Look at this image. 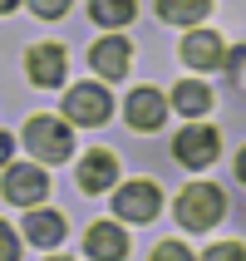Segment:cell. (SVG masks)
<instances>
[{
  "instance_id": "obj_1",
  "label": "cell",
  "mask_w": 246,
  "mask_h": 261,
  "mask_svg": "<svg viewBox=\"0 0 246 261\" xmlns=\"http://www.w3.org/2000/svg\"><path fill=\"white\" fill-rule=\"evenodd\" d=\"M222 212H227V197H222L217 182H187V188L177 192V222H182L187 232H207V227H217Z\"/></svg>"
},
{
  "instance_id": "obj_2",
  "label": "cell",
  "mask_w": 246,
  "mask_h": 261,
  "mask_svg": "<svg viewBox=\"0 0 246 261\" xmlns=\"http://www.w3.org/2000/svg\"><path fill=\"white\" fill-rule=\"evenodd\" d=\"M25 143L40 163H64L74 153V128L69 118H49V114H35L25 123Z\"/></svg>"
},
{
  "instance_id": "obj_3",
  "label": "cell",
  "mask_w": 246,
  "mask_h": 261,
  "mask_svg": "<svg viewBox=\"0 0 246 261\" xmlns=\"http://www.w3.org/2000/svg\"><path fill=\"white\" fill-rule=\"evenodd\" d=\"M114 114V99H108V89L103 84H74L64 94V118L79 123V128H94V123H108Z\"/></svg>"
},
{
  "instance_id": "obj_4",
  "label": "cell",
  "mask_w": 246,
  "mask_h": 261,
  "mask_svg": "<svg viewBox=\"0 0 246 261\" xmlns=\"http://www.w3.org/2000/svg\"><path fill=\"white\" fill-rule=\"evenodd\" d=\"M217 148H222L217 128H207V123H192V128L177 133L173 153H177V163H187V168H207V163L217 158Z\"/></svg>"
},
{
  "instance_id": "obj_5",
  "label": "cell",
  "mask_w": 246,
  "mask_h": 261,
  "mask_svg": "<svg viewBox=\"0 0 246 261\" xmlns=\"http://www.w3.org/2000/svg\"><path fill=\"white\" fill-rule=\"evenodd\" d=\"M114 207H118V217H128V222H153L158 217V207H162V192H158V182H128V188H118V197H114Z\"/></svg>"
},
{
  "instance_id": "obj_6",
  "label": "cell",
  "mask_w": 246,
  "mask_h": 261,
  "mask_svg": "<svg viewBox=\"0 0 246 261\" xmlns=\"http://www.w3.org/2000/svg\"><path fill=\"white\" fill-rule=\"evenodd\" d=\"M44 192H49V177H44V168H5V197H10L15 207H40Z\"/></svg>"
},
{
  "instance_id": "obj_7",
  "label": "cell",
  "mask_w": 246,
  "mask_h": 261,
  "mask_svg": "<svg viewBox=\"0 0 246 261\" xmlns=\"http://www.w3.org/2000/svg\"><path fill=\"white\" fill-rule=\"evenodd\" d=\"M25 69H30V79L40 89H59L64 84V49L59 44H35L25 55Z\"/></svg>"
},
{
  "instance_id": "obj_8",
  "label": "cell",
  "mask_w": 246,
  "mask_h": 261,
  "mask_svg": "<svg viewBox=\"0 0 246 261\" xmlns=\"http://www.w3.org/2000/svg\"><path fill=\"white\" fill-rule=\"evenodd\" d=\"M162 114H168V103H162L158 89H133V99H128V128L133 133L162 128Z\"/></svg>"
},
{
  "instance_id": "obj_9",
  "label": "cell",
  "mask_w": 246,
  "mask_h": 261,
  "mask_svg": "<svg viewBox=\"0 0 246 261\" xmlns=\"http://www.w3.org/2000/svg\"><path fill=\"white\" fill-rule=\"evenodd\" d=\"M182 59H187L192 69H222L227 64V49L212 30H192L187 40H182Z\"/></svg>"
},
{
  "instance_id": "obj_10",
  "label": "cell",
  "mask_w": 246,
  "mask_h": 261,
  "mask_svg": "<svg viewBox=\"0 0 246 261\" xmlns=\"http://www.w3.org/2000/svg\"><path fill=\"white\" fill-rule=\"evenodd\" d=\"M84 247L94 261H123L128 256V237H123V227H114V222H94L84 237Z\"/></svg>"
},
{
  "instance_id": "obj_11",
  "label": "cell",
  "mask_w": 246,
  "mask_h": 261,
  "mask_svg": "<svg viewBox=\"0 0 246 261\" xmlns=\"http://www.w3.org/2000/svg\"><path fill=\"white\" fill-rule=\"evenodd\" d=\"M114 177H118V158L108 153V148H94V153L79 158V188L84 192H103Z\"/></svg>"
},
{
  "instance_id": "obj_12",
  "label": "cell",
  "mask_w": 246,
  "mask_h": 261,
  "mask_svg": "<svg viewBox=\"0 0 246 261\" xmlns=\"http://www.w3.org/2000/svg\"><path fill=\"white\" fill-rule=\"evenodd\" d=\"M89 64H94L103 79H123V74H128V40H118V35L99 40L89 49Z\"/></svg>"
},
{
  "instance_id": "obj_13",
  "label": "cell",
  "mask_w": 246,
  "mask_h": 261,
  "mask_svg": "<svg viewBox=\"0 0 246 261\" xmlns=\"http://www.w3.org/2000/svg\"><path fill=\"white\" fill-rule=\"evenodd\" d=\"M25 237H30V247H59V242H64V217L30 207L25 212Z\"/></svg>"
},
{
  "instance_id": "obj_14",
  "label": "cell",
  "mask_w": 246,
  "mask_h": 261,
  "mask_svg": "<svg viewBox=\"0 0 246 261\" xmlns=\"http://www.w3.org/2000/svg\"><path fill=\"white\" fill-rule=\"evenodd\" d=\"M173 109H177L182 118H202L207 109H212V89L197 84V79H182V84L173 89Z\"/></svg>"
},
{
  "instance_id": "obj_15",
  "label": "cell",
  "mask_w": 246,
  "mask_h": 261,
  "mask_svg": "<svg viewBox=\"0 0 246 261\" xmlns=\"http://www.w3.org/2000/svg\"><path fill=\"white\" fill-rule=\"evenodd\" d=\"M212 10V0H158V15L168 25H197Z\"/></svg>"
},
{
  "instance_id": "obj_16",
  "label": "cell",
  "mask_w": 246,
  "mask_h": 261,
  "mask_svg": "<svg viewBox=\"0 0 246 261\" xmlns=\"http://www.w3.org/2000/svg\"><path fill=\"white\" fill-rule=\"evenodd\" d=\"M89 15L99 25H128L138 15V0H89Z\"/></svg>"
},
{
  "instance_id": "obj_17",
  "label": "cell",
  "mask_w": 246,
  "mask_h": 261,
  "mask_svg": "<svg viewBox=\"0 0 246 261\" xmlns=\"http://www.w3.org/2000/svg\"><path fill=\"white\" fill-rule=\"evenodd\" d=\"M69 5H74V0H30V10L40 15V20H59Z\"/></svg>"
},
{
  "instance_id": "obj_18",
  "label": "cell",
  "mask_w": 246,
  "mask_h": 261,
  "mask_svg": "<svg viewBox=\"0 0 246 261\" xmlns=\"http://www.w3.org/2000/svg\"><path fill=\"white\" fill-rule=\"evenodd\" d=\"M153 261H192V251L182 247V242H158V251H153Z\"/></svg>"
},
{
  "instance_id": "obj_19",
  "label": "cell",
  "mask_w": 246,
  "mask_h": 261,
  "mask_svg": "<svg viewBox=\"0 0 246 261\" xmlns=\"http://www.w3.org/2000/svg\"><path fill=\"white\" fill-rule=\"evenodd\" d=\"M0 261H20V242H15L10 222H0Z\"/></svg>"
},
{
  "instance_id": "obj_20",
  "label": "cell",
  "mask_w": 246,
  "mask_h": 261,
  "mask_svg": "<svg viewBox=\"0 0 246 261\" xmlns=\"http://www.w3.org/2000/svg\"><path fill=\"white\" fill-rule=\"evenodd\" d=\"M207 261H246V247H236V242H222V247L207 251Z\"/></svg>"
},
{
  "instance_id": "obj_21",
  "label": "cell",
  "mask_w": 246,
  "mask_h": 261,
  "mask_svg": "<svg viewBox=\"0 0 246 261\" xmlns=\"http://www.w3.org/2000/svg\"><path fill=\"white\" fill-rule=\"evenodd\" d=\"M10 148H15V143H10V133H0V168L10 163Z\"/></svg>"
},
{
  "instance_id": "obj_22",
  "label": "cell",
  "mask_w": 246,
  "mask_h": 261,
  "mask_svg": "<svg viewBox=\"0 0 246 261\" xmlns=\"http://www.w3.org/2000/svg\"><path fill=\"white\" fill-rule=\"evenodd\" d=\"M236 177H241V182H246V148H241V153H236Z\"/></svg>"
},
{
  "instance_id": "obj_23",
  "label": "cell",
  "mask_w": 246,
  "mask_h": 261,
  "mask_svg": "<svg viewBox=\"0 0 246 261\" xmlns=\"http://www.w3.org/2000/svg\"><path fill=\"white\" fill-rule=\"evenodd\" d=\"M15 5H20V0H0V15H10V10H15Z\"/></svg>"
},
{
  "instance_id": "obj_24",
  "label": "cell",
  "mask_w": 246,
  "mask_h": 261,
  "mask_svg": "<svg viewBox=\"0 0 246 261\" xmlns=\"http://www.w3.org/2000/svg\"><path fill=\"white\" fill-rule=\"evenodd\" d=\"M49 261H69V256H49Z\"/></svg>"
}]
</instances>
